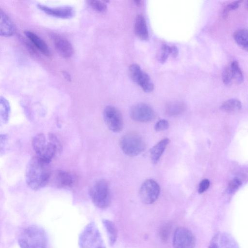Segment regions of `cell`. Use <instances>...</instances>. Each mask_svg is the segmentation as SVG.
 Here are the masks:
<instances>
[{"instance_id": "obj_1", "label": "cell", "mask_w": 248, "mask_h": 248, "mask_svg": "<svg viewBox=\"0 0 248 248\" xmlns=\"http://www.w3.org/2000/svg\"><path fill=\"white\" fill-rule=\"evenodd\" d=\"M51 170L48 163L34 156L29 161L26 170V182L33 190H38L48 185Z\"/></svg>"}, {"instance_id": "obj_2", "label": "cell", "mask_w": 248, "mask_h": 248, "mask_svg": "<svg viewBox=\"0 0 248 248\" xmlns=\"http://www.w3.org/2000/svg\"><path fill=\"white\" fill-rule=\"evenodd\" d=\"M32 146L37 156L50 163L62 152V146L57 137L52 133H39L32 140Z\"/></svg>"}, {"instance_id": "obj_3", "label": "cell", "mask_w": 248, "mask_h": 248, "mask_svg": "<svg viewBox=\"0 0 248 248\" xmlns=\"http://www.w3.org/2000/svg\"><path fill=\"white\" fill-rule=\"evenodd\" d=\"M18 244L20 248H47V237L41 227L31 225L20 234Z\"/></svg>"}, {"instance_id": "obj_4", "label": "cell", "mask_w": 248, "mask_h": 248, "mask_svg": "<svg viewBox=\"0 0 248 248\" xmlns=\"http://www.w3.org/2000/svg\"><path fill=\"white\" fill-rule=\"evenodd\" d=\"M80 248H106L101 234L93 221L84 227L78 237Z\"/></svg>"}, {"instance_id": "obj_5", "label": "cell", "mask_w": 248, "mask_h": 248, "mask_svg": "<svg viewBox=\"0 0 248 248\" xmlns=\"http://www.w3.org/2000/svg\"><path fill=\"white\" fill-rule=\"evenodd\" d=\"M89 195L97 207L102 209L108 208L111 200L109 183L105 179L95 182L90 189Z\"/></svg>"}, {"instance_id": "obj_6", "label": "cell", "mask_w": 248, "mask_h": 248, "mask_svg": "<svg viewBox=\"0 0 248 248\" xmlns=\"http://www.w3.org/2000/svg\"><path fill=\"white\" fill-rule=\"evenodd\" d=\"M120 146L123 152L129 156L139 155L145 148L143 139L140 135L135 132L123 135L120 140Z\"/></svg>"}, {"instance_id": "obj_7", "label": "cell", "mask_w": 248, "mask_h": 248, "mask_svg": "<svg viewBox=\"0 0 248 248\" xmlns=\"http://www.w3.org/2000/svg\"><path fill=\"white\" fill-rule=\"evenodd\" d=\"M104 121L109 129L115 133L121 132L124 125L123 116L115 107L108 106L103 111Z\"/></svg>"}, {"instance_id": "obj_8", "label": "cell", "mask_w": 248, "mask_h": 248, "mask_svg": "<svg viewBox=\"0 0 248 248\" xmlns=\"http://www.w3.org/2000/svg\"><path fill=\"white\" fill-rule=\"evenodd\" d=\"M160 191V186L153 179L146 180L140 187V200L144 204H152L157 199Z\"/></svg>"}, {"instance_id": "obj_9", "label": "cell", "mask_w": 248, "mask_h": 248, "mask_svg": "<svg viewBox=\"0 0 248 248\" xmlns=\"http://www.w3.org/2000/svg\"><path fill=\"white\" fill-rule=\"evenodd\" d=\"M129 73L132 80L145 92L150 93L153 91L154 84L150 77L141 70L140 65L136 63L131 64L129 68Z\"/></svg>"}, {"instance_id": "obj_10", "label": "cell", "mask_w": 248, "mask_h": 248, "mask_svg": "<svg viewBox=\"0 0 248 248\" xmlns=\"http://www.w3.org/2000/svg\"><path fill=\"white\" fill-rule=\"evenodd\" d=\"M172 243L174 248H194L195 239L190 230L179 227L174 232Z\"/></svg>"}, {"instance_id": "obj_11", "label": "cell", "mask_w": 248, "mask_h": 248, "mask_svg": "<svg viewBox=\"0 0 248 248\" xmlns=\"http://www.w3.org/2000/svg\"><path fill=\"white\" fill-rule=\"evenodd\" d=\"M76 181L74 174L58 170L51 171L48 184L58 188L69 187L73 186Z\"/></svg>"}, {"instance_id": "obj_12", "label": "cell", "mask_w": 248, "mask_h": 248, "mask_svg": "<svg viewBox=\"0 0 248 248\" xmlns=\"http://www.w3.org/2000/svg\"><path fill=\"white\" fill-rule=\"evenodd\" d=\"M130 116L134 121L140 122H148L155 117L153 108L145 103H138L133 106L130 109Z\"/></svg>"}, {"instance_id": "obj_13", "label": "cell", "mask_w": 248, "mask_h": 248, "mask_svg": "<svg viewBox=\"0 0 248 248\" xmlns=\"http://www.w3.org/2000/svg\"><path fill=\"white\" fill-rule=\"evenodd\" d=\"M209 248H239V247L230 234L219 232L213 237Z\"/></svg>"}, {"instance_id": "obj_14", "label": "cell", "mask_w": 248, "mask_h": 248, "mask_svg": "<svg viewBox=\"0 0 248 248\" xmlns=\"http://www.w3.org/2000/svg\"><path fill=\"white\" fill-rule=\"evenodd\" d=\"M39 9L47 15L61 18H69L74 15V10L69 6L50 7L43 4H38Z\"/></svg>"}, {"instance_id": "obj_15", "label": "cell", "mask_w": 248, "mask_h": 248, "mask_svg": "<svg viewBox=\"0 0 248 248\" xmlns=\"http://www.w3.org/2000/svg\"><path fill=\"white\" fill-rule=\"evenodd\" d=\"M54 46L58 53L62 57L69 58L74 53V48L66 39L58 35L53 37Z\"/></svg>"}, {"instance_id": "obj_16", "label": "cell", "mask_w": 248, "mask_h": 248, "mask_svg": "<svg viewBox=\"0 0 248 248\" xmlns=\"http://www.w3.org/2000/svg\"><path fill=\"white\" fill-rule=\"evenodd\" d=\"M16 26L10 18L0 7V36L8 37L16 32Z\"/></svg>"}, {"instance_id": "obj_17", "label": "cell", "mask_w": 248, "mask_h": 248, "mask_svg": "<svg viewBox=\"0 0 248 248\" xmlns=\"http://www.w3.org/2000/svg\"><path fill=\"white\" fill-rule=\"evenodd\" d=\"M25 34L30 42L44 55L47 56L50 55V52L48 46L39 36L29 31H26Z\"/></svg>"}, {"instance_id": "obj_18", "label": "cell", "mask_w": 248, "mask_h": 248, "mask_svg": "<svg viewBox=\"0 0 248 248\" xmlns=\"http://www.w3.org/2000/svg\"><path fill=\"white\" fill-rule=\"evenodd\" d=\"M186 109V104L181 101H172L165 106L167 115L170 117H178L183 114Z\"/></svg>"}, {"instance_id": "obj_19", "label": "cell", "mask_w": 248, "mask_h": 248, "mask_svg": "<svg viewBox=\"0 0 248 248\" xmlns=\"http://www.w3.org/2000/svg\"><path fill=\"white\" fill-rule=\"evenodd\" d=\"M135 32L136 35L142 40H146L149 38V32L146 22L141 15L137 16L134 26Z\"/></svg>"}, {"instance_id": "obj_20", "label": "cell", "mask_w": 248, "mask_h": 248, "mask_svg": "<svg viewBox=\"0 0 248 248\" xmlns=\"http://www.w3.org/2000/svg\"><path fill=\"white\" fill-rule=\"evenodd\" d=\"M169 142V139L168 138L164 139L159 141L150 149V156L154 163H156L159 161Z\"/></svg>"}, {"instance_id": "obj_21", "label": "cell", "mask_w": 248, "mask_h": 248, "mask_svg": "<svg viewBox=\"0 0 248 248\" xmlns=\"http://www.w3.org/2000/svg\"><path fill=\"white\" fill-rule=\"evenodd\" d=\"M102 223L107 233L109 245H114L118 237L117 230L115 224L108 219H103Z\"/></svg>"}, {"instance_id": "obj_22", "label": "cell", "mask_w": 248, "mask_h": 248, "mask_svg": "<svg viewBox=\"0 0 248 248\" xmlns=\"http://www.w3.org/2000/svg\"><path fill=\"white\" fill-rule=\"evenodd\" d=\"M10 111L9 102L6 98L0 96V125L8 122Z\"/></svg>"}, {"instance_id": "obj_23", "label": "cell", "mask_w": 248, "mask_h": 248, "mask_svg": "<svg viewBox=\"0 0 248 248\" xmlns=\"http://www.w3.org/2000/svg\"><path fill=\"white\" fill-rule=\"evenodd\" d=\"M236 43L243 49L247 51L248 47V33L246 29L237 30L233 35Z\"/></svg>"}, {"instance_id": "obj_24", "label": "cell", "mask_w": 248, "mask_h": 248, "mask_svg": "<svg viewBox=\"0 0 248 248\" xmlns=\"http://www.w3.org/2000/svg\"><path fill=\"white\" fill-rule=\"evenodd\" d=\"M242 108V103L238 99H230L223 102L220 109L227 113H233L240 110Z\"/></svg>"}, {"instance_id": "obj_25", "label": "cell", "mask_w": 248, "mask_h": 248, "mask_svg": "<svg viewBox=\"0 0 248 248\" xmlns=\"http://www.w3.org/2000/svg\"><path fill=\"white\" fill-rule=\"evenodd\" d=\"M232 72L233 80L237 83H241L243 81V75L239 67L238 62L236 61H232L230 66Z\"/></svg>"}, {"instance_id": "obj_26", "label": "cell", "mask_w": 248, "mask_h": 248, "mask_svg": "<svg viewBox=\"0 0 248 248\" xmlns=\"http://www.w3.org/2000/svg\"><path fill=\"white\" fill-rule=\"evenodd\" d=\"M170 46L166 44H163L158 55V60L162 63L166 62L169 56L170 55Z\"/></svg>"}, {"instance_id": "obj_27", "label": "cell", "mask_w": 248, "mask_h": 248, "mask_svg": "<svg viewBox=\"0 0 248 248\" xmlns=\"http://www.w3.org/2000/svg\"><path fill=\"white\" fill-rule=\"evenodd\" d=\"M222 81L226 85H229L233 80L232 76L230 66H226L223 70L222 74Z\"/></svg>"}, {"instance_id": "obj_28", "label": "cell", "mask_w": 248, "mask_h": 248, "mask_svg": "<svg viewBox=\"0 0 248 248\" xmlns=\"http://www.w3.org/2000/svg\"><path fill=\"white\" fill-rule=\"evenodd\" d=\"M88 2L93 9L98 12H103L105 11L107 9L106 4L100 0H89Z\"/></svg>"}, {"instance_id": "obj_29", "label": "cell", "mask_w": 248, "mask_h": 248, "mask_svg": "<svg viewBox=\"0 0 248 248\" xmlns=\"http://www.w3.org/2000/svg\"><path fill=\"white\" fill-rule=\"evenodd\" d=\"M242 184L241 181L238 178L233 179L229 184L227 191L230 194L235 192Z\"/></svg>"}, {"instance_id": "obj_30", "label": "cell", "mask_w": 248, "mask_h": 248, "mask_svg": "<svg viewBox=\"0 0 248 248\" xmlns=\"http://www.w3.org/2000/svg\"><path fill=\"white\" fill-rule=\"evenodd\" d=\"M241 0L234 1L228 4L223 11L222 16L223 17L227 16L228 13L231 11L234 10L238 8L241 3Z\"/></svg>"}, {"instance_id": "obj_31", "label": "cell", "mask_w": 248, "mask_h": 248, "mask_svg": "<svg viewBox=\"0 0 248 248\" xmlns=\"http://www.w3.org/2000/svg\"><path fill=\"white\" fill-rule=\"evenodd\" d=\"M169 127V122L166 120L162 119L155 125V130L156 131H161L167 129Z\"/></svg>"}, {"instance_id": "obj_32", "label": "cell", "mask_w": 248, "mask_h": 248, "mask_svg": "<svg viewBox=\"0 0 248 248\" xmlns=\"http://www.w3.org/2000/svg\"><path fill=\"white\" fill-rule=\"evenodd\" d=\"M170 230V227L169 224H165L161 229L160 237L163 242L166 241L169 237Z\"/></svg>"}, {"instance_id": "obj_33", "label": "cell", "mask_w": 248, "mask_h": 248, "mask_svg": "<svg viewBox=\"0 0 248 248\" xmlns=\"http://www.w3.org/2000/svg\"><path fill=\"white\" fill-rule=\"evenodd\" d=\"M210 184V181L207 179L202 180L200 183L198 189V192L201 194L205 191L209 187Z\"/></svg>"}, {"instance_id": "obj_34", "label": "cell", "mask_w": 248, "mask_h": 248, "mask_svg": "<svg viewBox=\"0 0 248 248\" xmlns=\"http://www.w3.org/2000/svg\"><path fill=\"white\" fill-rule=\"evenodd\" d=\"M6 137L5 135L0 134V154H3L6 142Z\"/></svg>"}, {"instance_id": "obj_35", "label": "cell", "mask_w": 248, "mask_h": 248, "mask_svg": "<svg viewBox=\"0 0 248 248\" xmlns=\"http://www.w3.org/2000/svg\"><path fill=\"white\" fill-rule=\"evenodd\" d=\"M170 55L173 58H176L178 55L179 51L177 47L175 46H171L170 47Z\"/></svg>"}, {"instance_id": "obj_36", "label": "cell", "mask_w": 248, "mask_h": 248, "mask_svg": "<svg viewBox=\"0 0 248 248\" xmlns=\"http://www.w3.org/2000/svg\"><path fill=\"white\" fill-rule=\"evenodd\" d=\"M63 75L64 76V77L68 81H70L71 80V78H70V75L68 74V73H67V72H63Z\"/></svg>"}, {"instance_id": "obj_37", "label": "cell", "mask_w": 248, "mask_h": 248, "mask_svg": "<svg viewBox=\"0 0 248 248\" xmlns=\"http://www.w3.org/2000/svg\"><path fill=\"white\" fill-rule=\"evenodd\" d=\"M134 2L138 6H140L142 4V1L141 0H134Z\"/></svg>"}]
</instances>
